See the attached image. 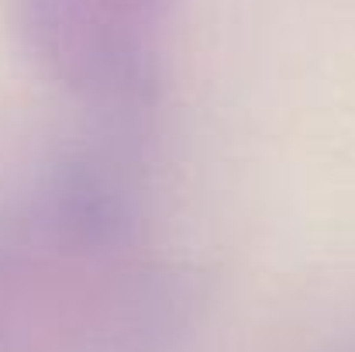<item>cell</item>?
<instances>
[{
    "instance_id": "6da1fadb",
    "label": "cell",
    "mask_w": 355,
    "mask_h": 352,
    "mask_svg": "<svg viewBox=\"0 0 355 352\" xmlns=\"http://www.w3.org/2000/svg\"><path fill=\"white\" fill-rule=\"evenodd\" d=\"M28 62L94 115H145L166 80L173 0H0Z\"/></svg>"
}]
</instances>
